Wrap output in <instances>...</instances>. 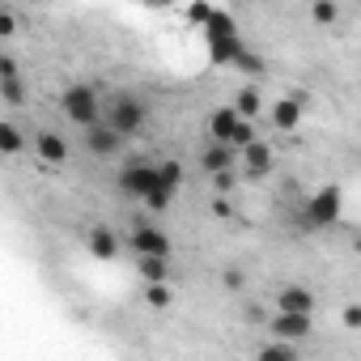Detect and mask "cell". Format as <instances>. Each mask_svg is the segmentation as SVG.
<instances>
[{"instance_id":"10","label":"cell","mask_w":361,"mask_h":361,"mask_svg":"<svg viewBox=\"0 0 361 361\" xmlns=\"http://www.w3.org/2000/svg\"><path fill=\"white\" fill-rule=\"evenodd\" d=\"M238 166H243L251 178H264V174H272V166H276V153H272V145H264V140L255 136L247 149H238Z\"/></svg>"},{"instance_id":"2","label":"cell","mask_w":361,"mask_h":361,"mask_svg":"<svg viewBox=\"0 0 361 361\" xmlns=\"http://www.w3.org/2000/svg\"><path fill=\"white\" fill-rule=\"evenodd\" d=\"M60 111H64L68 123H77V128H90V123H98V119L106 115V106H102V98H98L94 85H68V90L60 94Z\"/></svg>"},{"instance_id":"27","label":"cell","mask_w":361,"mask_h":361,"mask_svg":"<svg viewBox=\"0 0 361 361\" xmlns=\"http://www.w3.org/2000/svg\"><path fill=\"white\" fill-rule=\"evenodd\" d=\"M0 77H18V60L13 56H0Z\"/></svg>"},{"instance_id":"1","label":"cell","mask_w":361,"mask_h":361,"mask_svg":"<svg viewBox=\"0 0 361 361\" xmlns=\"http://www.w3.org/2000/svg\"><path fill=\"white\" fill-rule=\"evenodd\" d=\"M161 188V161H149V157H128L123 170H119V192L128 200H149L153 192Z\"/></svg>"},{"instance_id":"21","label":"cell","mask_w":361,"mask_h":361,"mask_svg":"<svg viewBox=\"0 0 361 361\" xmlns=\"http://www.w3.org/2000/svg\"><path fill=\"white\" fill-rule=\"evenodd\" d=\"M0 94H5L9 106H22V102H26V85H22V77H0Z\"/></svg>"},{"instance_id":"15","label":"cell","mask_w":361,"mask_h":361,"mask_svg":"<svg viewBox=\"0 0 361 361\" xmlns=\"http://www.w3.org/2000/svg\"><path fill=\"white\" fill-rule=\"evenodd\" d=\"M140 281H170V255H136Z\"/></svg>"},{"instance_id":"8","label":"cell","mask_w":361,"mask_h":361,"mask_svg":"<svg viewBox=\"0 0 361 361\" xmlns=\"http://www.w3.org/2000/svg\"><path fill=\"white\" fill-rule=\"evenodd\" d=\"M306 106H310V98H306V94H285V98H276V102H272L268 119H272V128H276V132H298V128H302Z\"/></svg>"},{"instance_id":"23","label":"cell","mask_w":361,"mask_h":361,"mask_svg":"<svg viewBox=\"0 0 361 361\" xmlns=\"http://www.w3.org/2000/svg\"><path fill=\"white\" fill-rule=\"evenodd\" d=\"M340 323H344V327H353V331H361V306H357V302H353V306H344Z\"/></svg>"},{"instance_id":"9","label":"cell","mask_w":361,"mask_h":361,"mask_svg":"<svg viewBox=\"0 0 361 361\" xmlns=\"http://www.w3.org/2000/svg\"><path fill=\"white\" fill-rule=\"evenodd\" d=\"M128 247H132V255H170V251H174L170 238H166L157 226H149V221H136V226L128 230Z\"/></svg>"},{"instance_id":"13","label":"cell","mask_w":361,"mask_h":361,"mask_svg":"<svg viewBox=\"0 0 361 361\" xmlns=\"http://www.w3.org/2000/svg\"><path fill=\"white\" fill-rule=\"evenodd\" d=\"M85 247H90V255H94V259H115V255H119V238H115V230H111V226H90Z\"/></svg>"},{"instance_id":"26","label":"cell","mask_w":361,"mask_h":361,"mask_svg":"<svg viewBox=\"0 0 361 361\" xmlns=\"http://www.w3.org/2000/svg\"><path fill=\"white\" fill-rule=\"evenodd\" d=\"M13 30H18V18H13V13H0V35H5V39H9Z\"/></svg>"},{"instance_id":"7","label":"cell","mask_w":361,"mask_h":361,"mask_svg":"<svg viewBox=\"0 0 361 361\" xmlns=\"http://www.w3.org/2000/svg\"><path fill=\"white\" fill-rule=\"evenodd\" d=\"M268 331L281 340H306L314 331V310H276L268 319Z\"/></svg>"},{"instance_id":"11","label":"cell","mask_w":361,"mask_h":361,"mask_svg":"<svg viewBox=\"0 0 361 361\" xmlns=\"http://www.w3.org/2000/svg\"><path fill=\"white\" fill-rule=\"evenodd\" d=\"M200 166H204V174L234 170V166H238V149H234V145H226V140H209V145L200 149Z\"/></svg>"},{"instance_id":"18","label":"cell","mask_w":361,"mask_h":361,"mask_svg":"<svg viewBox=\"0 0 361 361\" xmlns=\"http://www.w3.org/2000/svg\"><path fill=\"white\" fill-rule=\"evenodd\" d=\"M310 22L314 26H336L340 22V5H336V0H314V5H310Z\"/></svg>"},{"instance_id":"20","label":"cell","mask_w":361,"mask_h":361,"mask_svg":"<svg viewBox=\"0 0 361 361\" xmlns=\"http://www.w3.org/2000/svg\"><path fill=\"white\" fill-rule=\"evenodd\" d=\"M161 188H166V192H174V196H178V188H183V166H178L174 157H170V161H161Z\"/></svg>"},{"instance_id":"4","label":"cell","mask_w":361,"mask_h":361,"mask_svg":"<svg viewBox=\"0 0 361 361\" xmlns=\"http://www.w3.org/2000/svg\"><path fill=\"white\" fill-rule=\"evenodd\" d=\"M340 213H344V196H340V188H319L310 200H306V209H302V226L306 230H331V226H340Z\"/></svg>"},{"instance_id":"29","label":"cell","mask_w":361,"mask_h":361,"mask_svg":"<svg viewBox=\"0 0 361 361\" xmlns=\"http://www.w3.org/2000/svg\"><path fill=\"white\" fill-rule=\"evenodd\" d=\"M306 5H314V0H306Z\"/></svg>"},{"instance_id":"25","label":"cell","mask_w":361,"mask_h":361,"mask_svg":"<svg viewBox=\"0 0 361 361\" xmlns=\"http://www.w3.org/2000/svg\"><path fill=\"white\" fill-rule=\"evenodd\" d=\"M213 183H217V192H230V188H234V170H221V174H213Z\"/></svg>"},{"instance_id":"24","label":"cell","mask_w":361,"mask_h":361,"mask_svg":"<svg viewBox=\"0 0 361 361\" xmlns=\"http://www.w3.org/2000/svg\"><path fill=\"white\" fill-rule=\"evenodd\" d=\"M221 281H226V289H234V293H238V289L247 285V276H243L238 268H226V276H221Z\"/></svg>"},{"instance_id":"14","label":"cell","mask_w":361,"mask_h":361,"mask_svg":"<svg viewBox=\"0 0 361 361\" xmlns=\"http://www.w3.org/2000/svg\"><path fill=\"white\" fill-rule=\"evenodd\" d=\"M276 310H314V293L306 285H285L276 293Z\"/></svg>"},{"instance_id":"19","label":"cell","mask_w":361,"mask_h":361,"mask_svg":"<svg viewBox=\"0 0 361 361\" xmlns=\"http://www.w3.org/2000/svg\"><path fill=\"white\" fill-rule=\"evenodd\" d=\"M0 149H5V157H18V153H22V132H18L13 119L0 123Z\"/></svg>"},{"instance_id":"12","label":"cell","mask_w":361,"mask_h":361,"mask_svg":"<svg viewBox=\"0 0 361 361\" xmlns=\"http://www.w3.org/2000/svg\"><path fill=\"white\" fill-rule=\"evenodd\" d=\"M68 153H73V149H68V140H64L60 132H39V136H35V157H39V161H47V166H64Z\"/></svg>"},{"instance_id":"16","label":"cell","mask_w":361,"mask_h":361,"mask_svg":"<svg viewBox=\"0 0 361 361\" xmlns=\"http://www.w3.org/2000/svg\"><path fill=\"white\" fill-rule=\"evenodd\" d=\"M255 357H259V361H293V357H298V340H281V336H272L268 344H259Z\"/></svg>"},{"instance_id":"6","label":"cell","mask_w":361,"mask_h":361,"mask_svg":"<svg viewBox=\"0 0 361 361\" xmlns=\"http://www.w3.org/2000/svg\"><path fill=\"white\" fill-rule=\"evenodd\" d=\"M123 140H128V136H123L119 128H111L106 119H98V123L85 128V149H90V157H102V161H106V157H119V153H123Z\"/></svg>"},{"instance_id":"3","label":"cell","mask_w":361,"mask_h":361,"mask_svg":"<svg viewBox=\"0 0 361 361\" xmlns=\"http://www.w3.org/2000/svg\"><path fill=\"white\" fill-rule=\"evenodd\" d=\"M209 136L213 140H226L234 149H247L255 140V123L247 115H238V106H221V111L209 115Z\"/></svg>"},{"instance_id":"28","label":"cell","mask_w":361,"mask_h":361,"mask_svg":"<svg viewBox=\"0 0 361 361\" xmlns=\"http://www.w3.org/2000/svg\"><path fill=\"white\" fill-rule=\"evenodd\" d=\"M149 9H166V5H174V0H145Z\"/></svg>"},{"instance_id":"5","label":"cell","mask_w":361,"mask_h":361,"mask_svg":"<svg viewBox=\"0 0 361 361\" xmlns=\"http://www.w3.org/2000/svg\"><path fill=\"white\" fill-rule=\"evenodd\" d=\"M102 119H106L111 128H119V132L132 140V136L149 123V106H145L136 94H115V98L106 102V115H102Z\"/></svg>"},{"instance_id":"17","label":"cell","mask_w":361,"mask_h":361,"mask_svg":"<svg viewBox=\"0 0 361 361\" xmlns=\"http://www.w3.org/2000/svg\"><path fill=\"white\" fill-rule=\"evenodd\" d=\"M145 302H149V306H157V310H166V306L174 302L170 281H145Z\"/></svg>"},{"instance_id":"22","label":"cell","mask_w":361,"mask_h":361,"mask_svg":"<svg viewBox=\"0 0 361 361\" xmlns=\"http://www.w3.org/2000/svg\"><path fill=\"white\" fill-rule=\"evenodd\" d=\"M234 106H238V115H247V119H255L259 115V90H238V98H234Z\"/></svg>"}]
</instances>
